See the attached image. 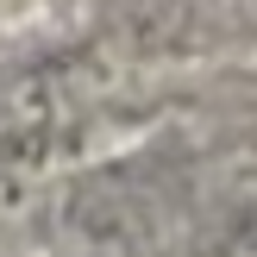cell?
<instances>
[{"label": "cell", "mask_w": 257, "mask_h": 257, "mask_svg": "<svg viewBox=\"0 0 257 257\" xmlns=\"http://www.w3.org/2000/svg\"><path fill=\"white\" fill-rule=\"evenodd\" d=\"M232 238L245 251H257V201H238V213H232Z\"/></svg>", "instance_id": "obj_1"}]
</instances>
